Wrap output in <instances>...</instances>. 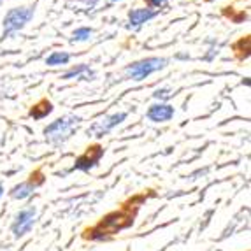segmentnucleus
I'll use <instances>...</instances> for the list:
<instances>
[{
  "label": "nucleus",
  "mask_w": 251,
  "mask_h": 251,
  "mask_svg": "<svg viewBox=\"0 0 251 251\" xmlns=\"http://www.w3.org/2000/svg\"><path fill=\"white\" fill-rule=\"evenodd\" d=\"M34 16V9L30 7H14L11 9L4 18V35L2 37H9V35L20 32L23 26L28 23Z\"/></svg>",
  "instance_id": "nucleus-2"
},
{
  "label": "nucleus",
  "mask_w": 251,
  "mask_h": 251,
  "mask_svg": "<svg viewBox=\"0 0 251 251\" xmlns=\"http://www.w3.org/2000/svg\"><path fill=\"white\" fill-rule=\"evenodd\" d=\"M146 2L151 5V7H163V5L167 4L169 0H146Z\"/></svg>",
  "instance_id": "nucleus-16"
},
{
  "label": "nucleus",
  "mask_w": 251,
  "mask_h": 251,
  "mask_svg": "<svg viewBox=\"0 0 251 251\" xmlns=\"http://www.w3.org/2000/svg\"><path fill=\"white\" fill-rule=\"evenodd\" d=\"M34 218H35L34 207L21 211V213L16 216V222H14V225H13V232L18 235V237L23 235V234H26V232L32 228V225H34Z\"/></svg>",
  "instance_id": "nucleus-7"
},
{
  "label": "nucleus",
  "mask_w": 251,
  "mask_h": 251,
  "mask_svg": "<svg viewBox=\"0 0 251 251\" xmlns=\"http://www.w3.org/2000/svg\"><path fill=\"white\" fill-rule=\"evenodd\" d=\"M132 222L134 220H132V214L130 213H113L99 223V226L95 228V234H100V235L114 234V232L122 230L125 226L132 225Z\"/></svg>",
  "instance_id": "nucleus-3"
},
{
  "label": "nucleus",
  "mask_w": 251,
  "mask_h": 251,
  "mask_svg": "<svg viewBox=\"0 0 251 251\" xmlns=\"http://www.w3.org/2000/svg\"><path fill=\"white\" fill-rule=\"evenodd\" d=\"M153 95H155V99H160V100H162V99H167V97H171V93H169L167 88H162V90H156Z\"/></svg>",
  "instance_id": "nucleus-15"
},
{
  "label": "nucleus",
  "mask_w": 251,
  "mask_h": 251,
  "mask_svg": "<svg viewBox=\"0 0 251 251\" xmlns=\"http://www.w3.org/2000/svg\"><path fill=\"white\" fill-rule=\"evenodd\" d=\"M69 53H63V51H54V53H51L50 56L46 58V65H51V67H54V65H65V63L69 62Z\"/></svg>",
  "instance_id": "nucleus-11"
},
{
  "label": "nucleus",
  "mask_w": 251,
  "mask_h": 251,
  "mask_svg": "<svg viewBox=\"0 0 251 251\" xmlns=\"http://www.w3.org/2000/svg\"><path fill=\"white\" fill-rule=\"evenodd\" d=\"M34 188H35V183L30 179L28 183L20 184V186H16V188L13 190V197L14 199H25V197H28L30 193L34 192Z\"/></svg>",
  "instance_id": "nucleus-12"
},
{
  "label": "nucleus",
  "mask_w": 251,
  "mask_h": 251,
  "mask_svg": "<svg viewBox=\"0 0 251 251\" xmlns=\"http://www.w3.org/2000/svg\"><path fill=\"white\" fill-rule=\"evenodd\" d=\"M109 2H118V0H109Z\"/></svg>",
  "instance_id": "nucleus-18"
},
{
  "label": "nucleus",
  "mask_w": 251,
  "mask_h": 251,
  "mask_svg": "<svg viewBox=\"0 0 251 251\" xmlns=\"http://www.w3.org/2000/svg\"><path fill=\"white\" fill-rule=\"evenodd\" d=\"M125 118H126V113L111 114V116L104 118V120H100V122H97L95 125L90 128V132H92V134H95V135H104V134H107L109 130H113L114 126L120 125Z\"/></svg>",
  "instance_id": "nucleus-6"
},
{
  "label": "nucleus",
  "mask_w": 251,
  "mask_h": 251,
  "mask_svg": "<svg viewBox=\"0 0 251 251\" xmlns=\"http://www.w3.org/2000/svg\"><path fill=\"white\" fill-rule=\"evenodd\" d=\"M156 16V11L150 7H144V9H134V11H130L128 13V28H141L144 23H148L150 20Z\"/></svg>",
  "instance_id": "nucleus-8"
},
{
  "label": "nucleus",
  "mask_w": 251,
  "mask_h": 251,
  "mask_svg": "<svg viewBox=\"0 0 251 251\" xmlns=\"http://www.w3.org/2000/svg\"><path fill=\"white\" fill-rule=\"evenodd\" d=\"M172 116H174V107L169 104H153L148 109V118L155 123L169 122Z\"/></svg>",
  "instance_id": "nucleus-9"
},
{
  "label": "nucleus",
  "mask_w": 251,
  "mask_h": 251,
  "mask_svg": "<svg viewBox=\"0 0 251 251\" xmlns=\"http://www.w3.org/2000/svg\"><path fill=\"white\" fill-rule=\"evenodd\" d=\"M79 122V118L67 116V118H60L56 122H53L51 125H48L44 128V134L51 141H62V139L69 137V134L72 132V126Z\"/></svg>",
  "instance_id": "nucleus-4"
},
{
  "label": "nucleus",
  "mask_w": 251,
  "mask_h": 251,
  "mask_svg": "<svg viewBox=\"0 0 251 251\" xmlns=\"http://www.w3.org/2000/svg\"><path fill=\"white\" fill-rule=\"evenodd\" d=\"M0 2H2V0H0Z\"/></svg>",
  "instance_id": "nucleus-19"
},
{
  "label": "nucleus",
  "mask_w": 251,
  "mask_h": 251,
  "mask_svg": "<svg viewBox=\"0 0 251 251\" xmlns=\"http://www.w3.org/2000/svg\"><path fill=\"white\" fill-rule=\"evenodd\" d=\"M81 74L93 75V72L90 71L88 65H84V63H81V65H77V67H74V69H71L69 72H65V74H63V79H72V77H79Z\"/></svg>",
  "instance_id": "nucleus-13"
},
{
  "label": "nucleus",
  "mask_w": 251,
  "mask_h": 251,
  "mask_svg": "<svg viewBox=\"0 0 251 251\" xmlns=\"http://www.w3.org/2000/svg\"><path fill=\"white\" fill-rule=\"evenodd\" d=\"M104 155V150L100 146H92L86 150L84 155H81L79 158L75 160V169H79V171H90L93 165H97V162L102 158Z\"/></svg>",
  "instance_id": "nucleus-5"
},
{
  "label": "nucleus",
  "mask_w": 251,
  "mask_h": 251,
  "mask_svg": "<svg viewBox=\"0 0 251 251\" xmlns=\"http://www.w3.org/2000/svg\"><path fill=\"white\" fill-rule=\"evenodd\" d=\"M51 111H53V105H51V102L41 100L37 105H34V109H32V111H30V116L35 118V120H41V118L48 116Z\"/></svg>",
  "instance_id": "nucleus-10"
},
{
  "label": "nucleus",
  "mask_w": 251,
  "mask_h": 251,
  "mask_svg": "<svg viewBox=\"0 0 251 251\" xmlns=\"http://www.w3.org/2000/svg\"><path fill=\"white\" fill-rule=\"evenodd\" d=\"M165 65H167V60L165 58H156V56H153V58H144L135 63H130L128 67H126L125 74L128 75L130 79L143 81V79H146L148 75L153 74V72L162 71Z\"/></svg>",
  "instance_id": "nucleus-1"
},
{
  "label": "nucleus",
  "mask_w": 251,
  "mask_h": 251,
  "mask_svg": "<svg viewBox=\"0 0 251 251\" xmlns=\"http://www.w3.org/2000/svg\"><path fill=\"white\" fill-rule=\"evenodd\" d=\"M0 197H2V186H0Z\"/></svg>",
  "instance_id": "nucleus-17"
},
{
  "label": "nucleus",
  "mask_w": 251,
  "mask_h": 251,
  "mask_svg": "<svg viewBox=\"0 0 251 251\" xmlns=\"http://www.w3.org/2000/svg\"><path fill=\"white\" fill-rule=\"evenodd\" d=\"M93 30L88 28V26H81V28L74 30V34H72V41H88L92 37Z\"/></svg>",
  "instance_id": "nucleus-14"
}]
</instances>
